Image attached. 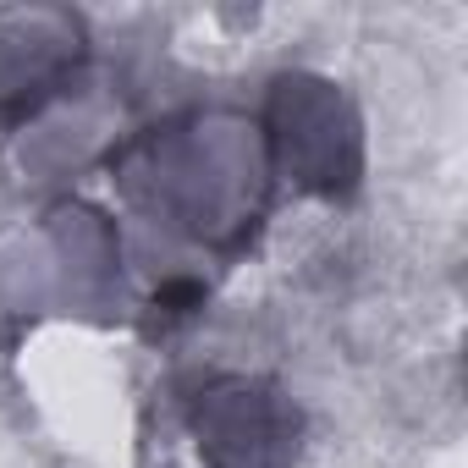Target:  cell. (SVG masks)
I'll use <instances>...</instances> for the list:
<instances>
[{
    "mask_svg": "<svg viewBox=\"0 0 468 468\" xmlns=\"http://www.w3.org/2000/svg\"><path fill=\"white\" fill-rule=\"evenodd\" d=\"M89 56L83 17L56 6H17L0 12V116H34L45 111Z\"/></svg>",
    "mask_w": 468,
    "mask_h": 468,
    "instance_id": "obj_4",
    "label": "cell"
},
{
    "mask_svg": "<svg viewBox=\"0 0 468 468\" xmlns=\"http://www.w3.org/2000/svg\"><path fill=\"white\" fill-rule=\"evenodd\" d=\"M204 468H292L303 446L298 402L260 375H220L187 402Z\"/></svg>",
    "mask_w": 468,
    "mask_h": 468,
    "instance_id": "obj_3",
    "label": "cell"
},
{
    "mask_svg": "<svg viewBox=\"0 0 468 468\" xmlns=\"http://www.w3.org/2000/svg\"><path fill=\"white\" fill-rule=\"evenodd\" d=\"M116 187L138 215L204 249H243L271 204V154L260 122L187 111L138 133L116 160Z\"/></svg>",
    "mask_w": 468,
    "mask_h": 468,
    "instance_id": "obj_1",
    "label": "cell"
},
{
    "mask_svg": "<svg viewBox=\"0 0 468 468\" xmlns=\"http://www.w3.org/2000/svg\"><path fill=\"white\" fill-rule=\"evenodd\" d=\"M260 138L271 171L314 198H347L364 182V116L347 89L320 72H282L271 83Z\"/></svg>",
    "mask_w": 468,
    "mask_h": 468,
    "instance_id": "obj_2",
    "label": "cell"
}]
</instances>
